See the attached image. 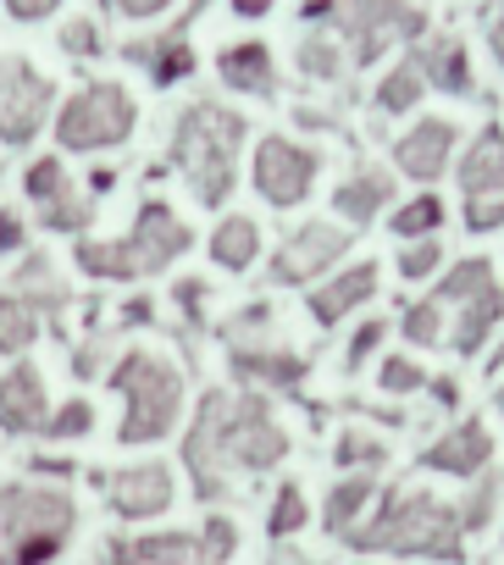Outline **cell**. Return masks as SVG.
<instances>
[{
  "instance_id": "7402d4cb",
  "label": "cell",
  "mask_w": 504,
  "mask_h": 565,
  "mask_svg": "<svg viewBox=\"0 0 504 565\" xmlns=\"http://www.w3.org/2000/svg\"><path fill=\"white\" fill-rule=\"evenodd\" d=\"M233 372H244L249 383L294 388L305 377V361L300 355H283V350H244V344H233Z\"/></svg>"
},
{
  "instance_id": "d4e9b609",
  "label": "cell",
  "mask_w": 504,
  "mask_h": 565,
  "mask_svg": "<svg viewBox=\"0 0 504 565\" xmlns=\"http://www.w3.org/2000/svg\"><path fill=\"white\" fill-rule=\"evenodd\" d=\"M416 73H427L438 89H449V95H465L471 89V67H465V51H460V40H432L427 51H421V67Z\"/></svg>"
},
{
  "instance_id": "6da1fadb",
  "label": "cell",
  "mask_w": 504,
  "mask_h": 565,
  "mask_svg": "<svg viewBox=\"0 0 504 565\" xmlns=\"http://www.w3.org/2000/svg\"><path fill=\"white\" fill-rule=\"evenodd\" d=\"M289 455V433L272 422V411L256 394H222L211 388L194 411V427L183 438V466L194 477V493L227 499L233 471H272Z\"/></svg>"
},
{
  "instance_id": "f546056e",
  "label": "cell",
  "mask_w": 504,
  "mask_h": 565,
  "mask_svg": "<svg viewBox=\"0 0 504 565\" xmlns=\"http://www.w3.org/2000/svg\"><path fill=\"white\" fill-rule=\"evenodd\" d=\"M89 433H95V405L89 399H67L45 422V438H56V444H73V438H89Z\"/></svg>"
},
{
  "instance_id": "1f68e13d",
  "label": "cell",
  "mask_w": 504,
  "mask_h": 565,
  "mask_svg": "<svg viewBox=\"0 0 504 565\" xmlns=\"http://www.w3.org/2000/svg\"><path fill=\"white\" fill-rule=\"evenodd\" d=\"M233 548H238V526H233L227 515H211V521L200 526V565H227Z\"/></svg>"
},
{
  "instance_id": "11a10c76",
  "label": "cell",
  "mask_w": 504,
  "mask_h": 565,
  "mask_svg": "<svg viewBox=\"0 0 504 565\" xmlns=\"http://www.w3.org/2000/svg\"><path fill=\"white\" fill-rule=\"evenodd\" d=\"M498 405H504V394H498Z\"/></svg>"
},
{
  "instance_id": "3957f363",
  "label": "cell",
  "mask_w": 504,
  "mask_h": 565,
  "mask_svg": "<svg viewBox=\"0 0 504 565\" xmlns=\"http://www.w3.org/2000/svg\"><path fill=\"white\" fill-rule=\"evenodd\" d=\"M194 244V233L178 222V211L167 200H144L128 238H78L73 260L89 277H111V282H133V277H156L167 271L183 249Z\"/></svg>"
},
{
  "instance_id": "836d02e7",
  "label": "cell",
  "mask_w": 504,
  "mask_h": 565,
  "mask_svg": "<svg viewBox=\"0 0 504 565\" xmlns=\"http://www.w3.org/2000/svg\"><path fill=\"white\" fill-rule=\"evenodd\" d=\"M438 222H443V205H438L432 194H421V200H410V205L394 216V233H399V238H427Z\"/></svg>"
},
{
  "instance_id": "7bdbcfd3",
  "label": "cell",
  "mask_w": 504,
  "mask_h": 565,
  "mask_svg": "<svg viewBox=\"0 0 504 565\" xmlns=\"http://www.w3.org/2000/svg\"><path fill=\"white\" fill-rule=\"evenodd\" d=\"M0 7H7V18L12 23H45L62 0H0Z\"/></svg>"
},
{
  "instance_id": "c3c4849f",
  "label": "cell",
  "mask_w": 504,
  "mask_h": 565,
  "mask_svg": "<svg viewBox=\"0 0 504 565\" xmlns=\"http://www.w3.org/2000/svg\"><path fill=\"white\" fill-rule=\"evenodd\" d=\"M150 317H156V306H150V300H133V306L122 311V322H128V328H139V322H150Z\"/></svg>"
},
{
  "instance_id": "f1b7e54d",
  "label": "cell",
  "mask_w": 504,
  "mask_h": 565,
  "mask_svg": "<svg viewBox=\"0 0 504 565\" xmlns=\"http://www.w3.org/2000/svg\"><path fill=\"white\" fill-rule=\"evenodd\" d=\"M67 189H73V178H67L62 156H40V161H29V172H23V194H29L34 205H45V200H56V194H67Z\"/></svg>"
},
{
  "instance_id": "83f0119b",
  "label": "cell",
  "mask_w": 504,
  "mask_h": 565,
  "mask_svg": "<svg viewBox=\"0 0 504 565\" xmlns=\"http://www.w3.org/2000/svg\"><path fill=\"white\" fill-rule=\"evenodd\" d=\"M40 227H51V233H84V227H95V200H84L78 183H73L67 194H56V200L40 205Z\"/></svg>"
},
{
  "instance_id": "f907efd6",
  "label": "cell",
  "mask_w": 504,
  "mask_h": 565,
  "mask_svg": "<svg viewBox=\"0 0 504 565\" xmlns=\"http://www.w3.org/2000/svg\"><path fill=\"white\" fill-rule=\"evenodd\" d=\"M333 12V0H305V18H328Z\"/></svg>"
},
{
  "instance_id": "484cf974",
  "label": "cell",
  "mask_w": 504,
  "mask_h": 565,
  "mask_svg": "<svg viewBox=\"0 0 504 565\" xmlns=\"http://www.w3.org/2000/svg\"><path fill=\"white\" fill-rule=\"evenodd\" d=\"M388 189H394V183H388L383 172H361L355 183H339L333 205L344 211V222H355V227H361V222H372V216H377V205L388 200Z\"/></svg>"
},
{
  "instance_id": "2e32d148",
  "label": "cell",
  "mask_w": 504,
  "mask_h": 565,
  "mask_svg": "<svg viewBox=\"0 0 504 565\" xmlns=\"http://www.w3.org/2000/svg\"><path fill=\"white\" fill-rule=\"evenodd\" d=\"M106 565H200L194 532H144V537H111Z\"/></svg>"
},
{
  "instance_id": "ab89813d",
  "label": "cell",
  "mask_w": 504,
  "mask_h": 565,
  "mask_svg": "<svg viewBox=\"0 0 504 565\" xmlns=\"http://www.w3.org/2000/svg\"><path fill=\"white\" fill-rule=\"evenodd\" d=\"M465 222H471V233H493V227H504V194L471 200V205H465Z\"/></svg>"
},
{
  "instance_id": "4316f807",
  "label": "cell",
  "mask_w": 504,
  "mask_h": 565,
  "mask_svg": "<svg viewBox=\"0 0 504 565\" xmlns=\"http://www.w3.org/2000/svg\"><path fill=\"white\" fill-rule=\"evenodd\" d=\"M372 493H377V482H372V477H350V482H339V488L328 493V510H322L328 532H333V537H344V532L355 526V515L372 504Z\"/></svg>"
},
{
  "instance_id": "8992f818",
  "label": "cell",
  "mask_w": 504,
  "mask_h": 565,
  "mask_svg": "<svg viewBox=\"0 0 504 565\" xmlns=\"http://www.w3.org/2000/svg\"><path fill=\"white\" fill-rule=\"evenodd\" d=\"M350 548H388V554H432V559H460V515L438 504L432 493H388L377 521L344 532Z\"/></svg>"
},
{
  "instance_id": "d6986e66",
  "label": "cell",
  "mask_w": 504,
  "mask_h": 565,
  "mask_svg": "<svg viewBox=\"0 0 504 565\" xmlns=\"http://www.w3.org/2000/svg\"><path fill=\"white\" fill-rule=\"evenodd\" d=\"M216 73H222V84L227 89H238V95H272L278 89V73H272V51L256 40V45H227L222 56H216Z\"/></svg>"
},
{
  "instance_id": "816d5d0a",
  "label": "cell",
  "mask_w": 504,
  "mask_h": 565,
  "mask_svg": "<svg viewBox=\"0 0 504 565\" xmlns=\"http://www.w3.org/2000/svg\"><path fill=\"white\" fill-rule=\"evenodd\" d=\"M493 51H498V62H504V18H498V29H493Z\"/></svg>"
},
{
  "instance_id": "7c38bea8",
  "label": "cell",
  "mask_w": 504,
  "mask_h": 565,
  "mask_svg": "<svg viewBox=\"0 0 504 565\" xmlns=\"http://www.w3.org/2000/svg\"><path fill=\"white\" fill-rule=\"evenodd\" d=\"M339 23L355 40V62H377L394 40L421 34V12H410L405 0H350L339 12Z\"/></svg>"
},
{
  "instance_id": "60d3db41",
  "label": "cell",
  "mask_w": 504,
  "mask_h": 565,
  "mask_svg": "<svg viewBox=\"0 0 504 565\" xmlns=\"http://www.w3.org/2000/svg\"><path fill=\"white\" fill-rule=\"evenodd\" d=\"M438 260H443V249H438V238H427V244H410V249H405L399 271H405V277H427Z\"/></svg>"
},
{
  "instance_id": "cb8c5ba5",
  "label": "cell",
  "mask_w": 504,
  "mask_h": 565,
  "mask_svg": "<svg viewBox=\"0 0 504 565\" xmlns=\"http://www.w3.org/2000/svg\"><path fill=\"white\" fill-rule=\"evenodd\" d=\"M40 339V311L23 295H0V355H29Z\"/></svg>"
},
{
  "instance_id": "44dd1931",
  "label": "cell",
  "mask_w": 504,
  "mask_h": 565,
  "mask_svg": "<svg viewBox=\"0 0 504 565\" xmlns=\"http://www.w3.org/2000/svg\"><path fill=\"white\" fill-rule=\"evenodd\" d=\"M460 183H465L471 200H487V194L504 189V134L498 128H487L482 139H471V150L460 161Z\"/></svg>"
},
{
  "instance_id": "ee69618b",
  "label": "cell",
  "mask_w": 504,
  "mask_h": 565,
  "mask_svg": "<svg viewBox=\"0 0 504 565\" xmlns=\"http://www.w3.org/2000/svg\"><path fill=\"white\" fill-rule=\"evenodd\" d=\"M23 238H29V222H23L18 211H0V255L23 249Z\"/></svg>"
},
{
  "instance_id": "f5cc1de1",
  "label": "cell",
  "mask_w": 504,
  "mask_h": 565,
  "mask_svg": "<svg viewBox=\"0 0 504 565\" xmlns=\"http://www.w3.org/2000/svg\"><path fill=\"white\" fill-rule=\"evenodd\" d=\"M487 366H493V372H498V366H504V344H498V350H493V361H487Z\"/></svg>"
},
{
  "instance_id": "b9f144b4",
  "label": "cell",
  "mask_w": 504,
  "mask_h": 565,
  "mask_svg": "<svg viewBox=\"0 0 504 565\" xmlns=\"http://www.w3.org/2000/svg\"><path fill=\"white\" fill-rule=\"evenodd\" d=\"M106 7H111L117 18H133V23H150V18H161L167 7H178V0H106Z\"/></svg>"
},
{
  "instance_id": "7a4b0ae2",
  "label": "cell",
  "mask_w": 504,
  "mask_h": 565,
  "mask_svg": "<svg viewBox=\"0 0 504 565\" xmlns=\"http://www.w3.org/2000/svg\"><path fill=\"white\" fill-rule=\"evenodd\" d=\"M238 145H244V117L216 106V100H194L178 117V128H172V167L189 178V194L200 205H222L233 194Z\"/></svg>"
},
{
  "instance_id": "e0dca14e",
  "label": "cell",
  "mask_w": 504,
  "mask_h": 565,
  "mask_svg": "<svg viewBox=\"0 0 504 565\" xmlns=\"http://www.w3.org/2000/svg\"><path fill=\"white\" fill-rule=\"evenodd\" d=\"M454 122H443V117H427V122H416L399 145H394V161L410 172V178H421V183H432L443 167H449V150H454Z\"/></svg>"
},
{
  "instance_id": "277c9868",
  "label": "cell",
  "mask_w": 504,
  "mask_h": 565,
  "mask_svg": "<svg viewBox=\"0 0 504 565\" xmlns=\"http://www.w3.org/2000/svg\"><path fill=\"white\" fill-rule=\"evenodd\" d=\"M106 383L122 394V422H117V444L139 449V444H161L178 416H183V372L156 355V350H122L117 366L106 372Z\"/></svg>"
},
{
  "instance_id": "5bb4252c",
  "label": "cell",
  "mask_w": 504,
  "mask_h": 565,
  "mask_svg": "<svg viewBox=\"0 0 504 565\" xmlns=\"http://www.w3.org/2000/svg\"><path fill=\"white\" fill-rule=\"evenodd\" d=\"M344 244H350V233L344 227H328V222H305L278 255H272V277L278 282H305V277H317L328 260H339L344 255Z\"/></svg>"
},
{
  "instance_id": "603a6c76",
  "label": "cell",
  "mask_w": 504,
  "mask_h": 565,
  "mask_svg": "<svg viewBox=\"0 0 504 565\" xmlns=\"http://www.w3.org/2000/svg\"><path fill=\"white\" fill-rule=\"evenodd\" d=\"M256 249H261V227L249 222V216H227V222L211 233V260H216L222 271H244L249 260H256Z\"/></svg>"
},
{
  "instance_id": "d590c367",
  "label": "cell",
  "mask_w": 504,
  "mask_h": 565,
  "mask_svg": "<svg viewBox=\"0 0 504 565\" xmlns=\"http://www.w3.org/2000/svg\"><path fill=\"white\" fill-rule=\"evenodd\" d=\"M300 73H311V78H339V73H344V56H339L328 40H311V45H300Z\"/></svg>"
},
{
  "instance_id": "f6af8a7d",
  "label": "cell",
  "mask_w": 504,
  "mask_h": 565,
  "mask_svg": "<svg viewBox=\"0 0 504 565\" xmlns=\"http://www.w3.org/2000/svg\"><path fill=\"white\" fill-rule=\"evenodd\" d=\"M487 515H493V482H482V488L471 493V504H465L460 526H487Z\"/></svg>"
},
{
  "instance_id": "681fc988",
  "label": "cell",
  "mask_w": 504,
  "mask_h": 565,
  "mask_svg": "<svg viewBox=\"0 0 504 565\" xmlns=\"http://www.w3.org/2000/svg\"><path fill=\"white\" fill-rule=\"evenodd\" d=\"M111 183H117V172H111V167H100V172L89 178V189H95V194H111Z\"/></svg>"
},
{
  "instance_id": "74e56055",
  "label": "cell",
  "mask_w": 504,
  "mask_h": 565,
  "mask_svg": "<svg viewBox=\"0 0 504 565\" xmlns=\"http://www.w3.org/2000/svg\"><path fill=\"white\" fill-rule=\"evenodd\" d=\"M62 51L67 56H100L106 45H100V29L89 18H73V23H62Z\"/></svg>"
},
{
  "instance_id": "ba28073f",
  "label": "cell",
  "mask_w": 504,
  "mask_h": 565,
  "mask_svg": "<svg viewBox=\"0 0 504 565\" xmlns=\"http://www.w3.org/2000/svg\"><path fill=\"white\" fill-rule=\"evenodd\" d=\"M432 306H460V328H454V350L460 355H476V344L493 333V322H498V282H493V266L487 260H465V266H454L443 282H438V295H432Z\"/></svg>"
},
{
  "instance_id": "ffe728a7",
  "label": "cell",
  "mask_w": 504,
  "mask_h": 565,
  "mask_svg": "<svg viewBox=\"0 0 504 565\" xmlns=\"http://www.w3.org/2000/svg\"><path fill=\"white\" fill-rule=\"evenodd\" d=\"M372 295H377V266H372V260H361V266H350L344 277H333L328 289H317V295H311V317H317V322H339L344 311L366 306Z\"/></svg>"
},
{
  "instance_id": "ac0fdd59",
  "label": "cell",
  "mask_w": 504,
  "mask_h": 565,
  "mask_svg": "<svg viewBox=\"0 0 504 565\" xmlns=\"http://www.w3.org/2000/svg\"><path fill=\"white\" fill-rule=\"evenodd\" d=\"M487 455H493L487 427H482V422H465V427H454L449 438H438L432 449H421V466H427V471H449V477H476V471L487 466Z\"/></svg>"
},
{
  "instance_id": "e575fe53",
  "label": "cell",
  "mask_w": 504,
  "mask_h": 565,
  "mask_svg": "<svg viewBox=\"0 0 504 565\" xmlns=\"http://www.w3.org/2000/svg\"><path fill=\"white\" fill-rule=\"evenodd\" d=\"M405 339H410V344H438V339H443V306L421 300V306L405 317Z\"/></svg>"
},
{
  "instance_id": "8fae6325",
  "label": "cell",
  "mask_w": 504,
  "mask_h": 565,
  "mask_svg": "<svg viewBox=\"0 0 504 565\" xmlns=\"http://www.w3.org/2000/svg\"><path fill=\"white\" fill-rule=\"evenodd\" d=\"M100 488H106L111 515H122V521H156V515H167V510H172V499H178L172 466H161V460L122 466V471L100 477Z\"/></svg>"
},
{
  "instance_id": "8d00e7d4",
  "label": "cell",
  "mask_w": 504,
  "mask_h": 565,
  "mask_svg": "<svg viewBox=\"0 0 504 565\" xmlns=\"http://www.w3.org/2000/svg\"><path fill=\"white\" fill-rule=\"evenodd\" d=\"M333 455H339V466H377V460H383L388 449H383V444H377L372 433H344Z\"/></svg>"
},
{
  "instance_id": "5b68a950",
  "label": "cell",
  "mask_w": 504,
  "mask_h": 565,
  "mask_svg": "<svg viewBox=\"0 0 504 565\" xmlns=\"http://www.w3.org/2000/svg\"><path fill=\"white\" fill-rule=\"evenodd\" d=\"M78 526V504L51 482L0 488V565H51Z\"/></svg>"
},
{
  "instance_id": "d6a6232c",
  "label": "cell",
  "mask_w": 504,
  "mask_h": 565,
  "mask_svg": "<svg viewBox=\"0 0 504 565\" xmlns=\"http://www.w3.org/2000/svg\"><path fill=\"white\" fill-rule=\"evenodd\" d=\"M416 100H421V73L416 67H394L383 78V89H377V106L383 111H410Z\"/></svg>"
},
{
  "instance_id": "bcb514c9",
  "label": "cell",
  "mask_w": 504,
  "mask_h": 565,
  "mask_svg": "<svg viewBox=\"0 0 504 565\" xmlns=\"http://www.w3.org/2000/svg\"><path fill=\"white\" fill-rule=\"evenodd\" d=\"M377 339H383V322H372V328H361V333H355V350H350V366H355V361H366V355L377 350Z\"/></svg>"
},
{
  "instance_id": "db71d44e",
  "label": "cell",
  "mask_w": 504,
  "mask_h": 565,
  "mask_svg": "<svg viewBox=\"0 0 504 565\" xmlns=\"http://www.w3.org/2000/svg\"><path fill=\"white\" fill-rule=\"evenodd\" d=\"M278 565H300V559H294V554H278Z\"/></svg>"
},
{
  "instance_id": "9c48e42d",
  "label": "cell",
  "mask_w": 504,
  "mask_h": 565,
  "mask_svg": "<svg viewBox=\"0 0 504 565\" xmlns=\"http://www.w3.org/2000/svg\"><path fill=\"white\" fill-rule=\"evenodd\" d=\"M51 78L23 62V56H0V145H29L45 117H51Z\"/></svg>"
},
{
  "instance_id": "4dcf8cb0",
  "label": "cell",
  "mask_w": 504,
  "mask_h": 565,
  "mask_svg": "<svg viewBox=\"0 0 504 565\" xmlns=\"http://www.w3.org/2000/svg\"><path fill=\"white\" fill-rule=\"evenodd\" d=\"M300 526H305V493H300V482H283L278 499H272V521H267V532H272V537H294Z\"/></svg>"
},
{
  "instance_id": "f35d334b",
  "label": "cell",
  "mask_w": 504,
  "mask_h": 565,
  "mask_svg": "<svg viewBox=\"0 0 504 565\" xmlns=\"http://www.w3.org/2000/svg\"><path fill=\"white\" fill-rule=\"evenodd\" d=\"M377 377H383V388H388V394H410V388H421V383H427V377H421V366H416V361H399V355H388Z\"/></svg>"
},
{
  "instance_id": "52a82bcc",
  "label": "cell",
  "mask_w": 504,
  "mask_h": 565,
  "mask_svg": "<svg viewBox=\"0 0 504 565\" xmlns=\"http://www.w3.org/2000/svg\"><path fill=\"white\" fill-rule=\"evenodd\" d=\"M133 128H139V100L122 84H84L56 111V145L73 150V156H95V150L128 145Z\"/></svg>"
},
{
  "instance_id": "30bf717a",
  "label": "cell",
  "mask_w": 504,
  "mask_h": 565,
  "mask_svg": "<svg viewBox=\"0 0 504 565\" xmlns=\"http://www.w3.org/2000/svg\"><path fill=\"white\" fill-rule=\"evenodd\" d=\"M317 167H322V156L305 150V145H294V139H283V134H267L256 145V189L278 211H289V205H300L311 194Z\"/></svg>"
},
{
  "instance_id": "7dc6e473",
  "label": "cell",
  "mask_w": 504,
  "mask_h": 565,
  "mask_svg": "<svg viewBox=\"0 0 504 565\" xmlns=\"http://www.w3.org/2000/svg\"><path fill=\"white\" fill-rule=\"evenodd\" d=\"M227 7H233L238 18H267V12L278 7V0H227Z\"/></svg>"
},
{
  "instance_id": "4fadbf2b",
  "label": "cell",
  "mask_w": 504,
  "mask_h": 565,
  "mask_svg": "<svg viewBox=\"0 0 504 565\" xmlns=\"http://www.w3.org/2000/svg\"><path fill=\"white\" fill-rule=\"evenodd\" d=\"M45 422H51V394H45L40 366L18 361L12 372H0V433L45 438Z\"/></svg>"
},
{
  "instance_id": "9a60e30c",
  "label": "cell",
  "mask_w": 504,
  "mask_h": 565,
  "mask_svg": "<svg viewBox=\"0 0 504 565\" xmlns=\"http://www.w3.org/2000/svg\"><path fill=\"white\" fill-rule=\"evenodd\" d=\"M122 56H128L133 67H144L156 89H172V84H183V78L200 67L194 51H189V29H183V23L167 29L161 40H133V45H122Z\"/></svg>"
}]
</instances>
